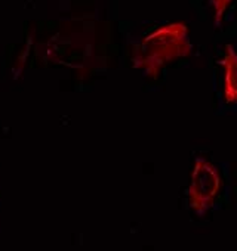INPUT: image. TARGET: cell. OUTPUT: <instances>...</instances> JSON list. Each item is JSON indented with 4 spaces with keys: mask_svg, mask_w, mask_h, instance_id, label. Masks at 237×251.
Wrapping results in <instances>:
<instances>
[{
    "mask_svg": "<svg viewBox=\"0 0 237 251\" xmlns=\"http://www.w3.org/2000/svg\"><path fill=\"white\" fill-rule=\"evenodd\" d=\"M193 46L184 23L163 25L147 36L135 52V67L156 78L171 62L191 55Z\"/></svg>",
    "mask_w": 237,
    "mask_h": 251,
    "instance_id": "cell-1",
    "label": "cell"
},
{
    "mask_svg": "<svg viewBox=\"0 0 237 251\" xmlns=\"http://www.w3.org/2000/svg\"><path fill=\"white\" fill-rule=\"evenodd\" d=\"M222 189V176L218 167L203 155H197L190 173L187 189L188 204L193 213L205 217L215 205Z\"/></svg>",
    "mask_w": 237,
    "mask_h": 251,
    "instance_id": "cell-2",
    "label": "cell"
},
{
    "mask_svg": "<svg viewBox=\"0 0 237 251\" xmlns=\"http://www.w3.org/2000/svg\"><path fill=\"white\" fill-rule=\"evenodd\" d=\"M234 0H209V3L212 6V12H213V24L215 27H219L224 21V17L228 11V8L231 6V3Z\"/></svg>",
    "mask_w": 237,
    "mask_h": 251,
    "instance_id": "cell-4",
    "label": "cell"
},
{
    "mask_svg": "<svg viewBox=\"0 0 237 251\" xmlns=\"http://www.w3.org/2000/svg\"><path fill=\"white\" fill-rule=\"evenodd\" d=\"M218 65L222 70L224 100L230 105H237V50L233 45L225 46Z\"/></svg>",
    "mask_w": 237,
    "mask_h": 251,
    "instance_id": "cell-3",
    "label": "cell"
}]
</instances>
